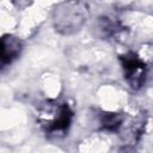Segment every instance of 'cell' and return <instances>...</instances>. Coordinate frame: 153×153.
<instances>
[{"label": "cell", "mask_w": 153, "mask_h": 153, "mask_svg": "<svg viewBox=\"0 0 153 153\" xmlns=\"http://www.w3.org/2000/svg\"><path fill=\"white\" fill-rule=\"evenodd\" d=\"M87 14V6L84 2L68 0L56 7L54 12V26L60 33L71 35L84 25Z\"/></svg>", "instance_id": "1"}, {"label": "cell", "mask_w": 153, "mask_h": 153, "mask_svg": "<svg viewBox=\"0 0 153 153\" xmlns=\"http://www.w3.org/2000/svg\"><path fill=\"white\" fill-rule=\"evenodd\" d=\"M43 127L48 134L57 135V133H65L72 121L73 111L66 103L62 104H48L43 111Z\"/></svg>", "instance_id": "2"}, {"label": "cell", "mask_w": 153, "mask_h": 153, "mask_svg": "<svg viewBox=\"0 0 153 153\" xmlns=\"http://www.w3.org/2000/svg\"><path fill=\"white\" fill-rule=\"evenodd\" d=\"M121 63L123 68V75L127 82L134 90L140 88L145 84L146 79V65L134 53H128L121 56Z\"/></svg>", "instance_id": "3"}, {"label": "cell", "mask_w": 153, "mask_h": 153, "mask_svg": "<svg viewBox=\"0 0 153 153\" xmlns=\"http://www.w3.org/2000/svg\"><path fill=\"white\" fill-rule=\"evenodd\" d=\"M22 51V42L11 35L4 36L1 39V65L11 63L19 56Z\"/></svg>", "instance_id": "4"}, {"label": "cell", "mask_w": 153, "mask_h": 153, "mask_svg": "<svg viewBox=\"0 0 153 153\" xmlns=\"http://www.w3.org/2000/svg\"><path fill=\"white\" fill-rule=\"evenodd\" d=\"M102 126L106 129V130H111V131H116L122 123V117L117 114H104L102 116V121H100Z\"/></svg>", "instance_id": "5"}]
</instances>
